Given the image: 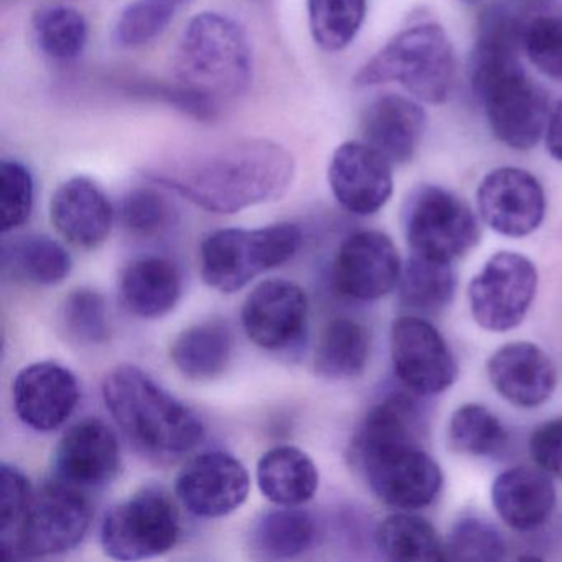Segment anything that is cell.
<instances>
[{"mask_svg":"<svg viewBox=\"0 0 562 562\" xmlns=\"http://www.w3.org/2000/svg\"><path fill=\"white\" fill-rule=\"evenodd\" d=\"M538 291V269L519 252L499 251L469 285L470 312L488 331L513 330L522 324Z\"/></svg>","mask_w":562,"mask_h":562,"instance_id":"8fae6325","label":"cell"},{"mask_svg":"<svg viewBox=\"0 0 562 562\" xmlns=\"http://www.w3.org/2000/svg\"><path fill=\"white\" fill-rule=\"evenodd\" d=\"M486 373L496 393L522 409L541 406L558 386L554 361L529 341L503 345L490 357Z\"/></svg>","mask_w":562,"mask_h":562,"instance_id":"ffe728a7","label":"cell"},{"mask_svg":"<svg viewBox=\"0 0 562 562\" xmlns=\"http://www.w3.org/2000/svg\"><path fill=\"white\" fill-rule=\"evenodd\" d=\"M177 85L218 111L241 97L252 78V52L245 29L228 15L202 12L187 25L173 55Z\"/></svg>","mask_w":562,"mask_h":562,"instance_id":"5b68a950","label":"cell"},{"mask_svg":"<svg viewBox=\"0 0 562 562\" xmlns=\"http://www.w3.org/2000/svg\"><path fill=\"white\" fill-rule=\"evenodd\" d=\"M61 325L78 344H104L110 338V322L103 295L93 289L70 292L61 305Z\"/></svg>","mask_w":562,"mask_h":562,"instance_id":"e575fe53","label":"cell"},{"mask_svg":"<svg viewBox=\"0 0 562 562\" xmlns=\"http://www.w3.org/2000/svg\"><path fill=\"white\" fill-rule=\"evenodd\" d=\"M492 503L509 528L535 531L546 525L554 512L555 488L541 469L512 467L493 480Z\"/></svg>","mask_w":562,"mask_h":562,"instance_id":"603a6c76","label":"cell"},{"mask_svg":"<svg viewBox=\"0 0 562 562\" xmlns=\"http://www.w3.org/2000/svg\"><path fill=\"white\" fill-rule=\"evenodd\" d=\"M34 490L18 467H0V536H8L21 521L31 503Z\"/></svg>","mask_w":562,"mask_h":562,"instance_id":"60d3db41","label":"cell"},{"mask_svg":"<svg viewBox=\"0 0 562 562\" xmlns=\"http://www.w3.org/2000/svg\"><path fill=\"white\" fill-rule=\"evenodd\" d=\"M57 480L77 488H100L113 482L121 470L116 434L100 419H85L61 437L55 452Z\"/></svg>","mask_w":562,"mask_h":562,"instance_id":"d6986e66","label":"cell"},{"mask_svg":"<svg viewBox=\"0 0 562 562\" xmlns=\"http://www.w3.org/2000/svg\"><path fill=\"white\" fill-rule=\"evenodd\" d=\"M308 301L297 284L284 279L262 282L246 299L243 328L262 350L288 351L307 330Z\"/></svg>","mask_w":562,"mask_h":562,"instance_id":"2e32d148","label":"cell"},{"mask_svg":"<svg viewBox=\"0 0 562 562\" xmlns=\"http://www.w3.org/2000/svg\"><path fill=\"white\" fill-rule=\"evenodd\" d=\"M453 450L472 457H495L508 442L502 420L482 404H465L453 413L449 424Z\"/></svg>","mask_w":562,"mask_h":562,"instance_id":"d6a6232c","label":"cell"},{"mask_svg":"<svg viewBox=\"0 0 562 562\" xmlns=\"http://www.w3.org/2000/svg\"><path fill=\"white\" fill-rule=\"evenodd\" d=\"M55 229L77 248H100L114 223V209L103 190L87 177H74L55 190L50 202Z\"/></svg>","mask_w":562,"mask_h":562,"instance_id":"44dd1931","label":"cell"},{"mask_svg":"<svg viewBox=\"0 0 562 562\" xmlns=\"http://www.w3.org/2000/svg\"><path fill=\"white\" fill-rule=\"evenodd\" d=\"M294 172V157L284 147L241 139L154 170L149 177L206 212L232 215L281 199Z\"/></svg>","mask_w":562,"mask_h":562,"instance_id":"3957f363","label":"cell"},{"mask_svg":"<svg viewBox=\"0 0 562 562\" xmlns=\"http://www.w3.org/2000/svg\"><path fill=\"white\" fill-rule=\"evenodd\" d=\"M522 21L505 5L480 14L470 83L485 108L493 136L515 150H529L546 133L549 98L522 70Z\"/></svg>","mask_w":562,"mask_h":562,"instance_id":"7a4b0ae2","label":"cell"},{"mask_svg":"<svg viewBox=\"0 0 562 562\" xmlns=\"http://www.w3.org/2000/svg\"><path fill=\"white\" fill-rule=\"evenodd\" d=\"M91 522V506L77 486L47 483L34 492L19 525L2 536L5 558H45L77 548Z\"/></svg>","mask_w":562,"mask_h":562,"instance_id":"ba28073f","label":"cell"},{"mask_svg":"<svg viewBox=\"0 0 562 562\" xmlns=\"http://www.w3.org/2000/svg\"><path fill=\"white\" fill-rule=\"evenodd\" d=\"M529 453L538 469L562 480V417L546 420L532 430Z\"/></svg>","mask_w":562,"mask_h":562,"instance_id":"b9f144b4","label":"cell"},{"mask_svg":"<svg viewBox=\"0 0 562 562\" xmlns=\"http://www.w3.org/2000/svg\"><path fill=\"white\" fill-rule=\"evenodd\" d=\"M522 50L546 77L562 81V15L532 14L522 31Z\"/></svg>","mask_w":562,"mask_h":562,"instance_id":"f35d334b","label":"cell"},{"mask_svg":"<svg viewBox=\"0 0 562 562\" xmlns=\"http://www.w3.org/2000/svg\"><path fill=\"white\" fill-rule=\"evenodd\" d=\"M457 278L452 262L413 255L403 265L397 292L407 311L416 315H436L452 302Z\"/></svg>","mask_w":562,"mask_h":562,"instance_id":"f1b7e54d","label":"cell"},{"mask_svg":"<svg viewBox=\"0 0 562 562\" xmlns=\"http://www.w3.org/2000/svg\"><path fill=\"white\" fill-rule=\"evenodd\" d=\"M121 299L131 314L160 318L170 314L182 297V278L172 261L146 256L131 262L121 276Z\"/></svg>","mask_w":562,"mask_h":562,"instance_id":"cb8c5ba5","label":"cell"},{"mask_svg":"<svg viewBox=\"0 0 562 562\" xmlns=\"http://www.w3.org/2000/svg\"><path fill=\"white\" fill-rule=\"evenodd\" d=\"M546 147L552 159L562 162V101L549 114L548 127H546Z\"/></svg>","mask_w":562,"mask_h":562,"instance_id":"7bdbcfd3","label":"cell"},{"mask_svg":"<svg viewBox=\"0 0 562 562\" xmlns=\"http://www.w3.org/2000/svg\"><path fill=\"white\" fill-rule=\"evenodd\" d=\"M251 488L248 470L232 453L210 450L186 463L176 480L183 508L202 518H222L246 502Z\"/></svg>","mask_w":562,"mask_h":562,"instance_id":"4fadbf2b","label":"cell"},{"mask_svg":"<svg viewBox=\"0 0 562 562\" xmlns=\"http://www.w3.org/2000/svg\"><path fill=\"white\" fill-rule=\"evenodd\" d=\"M19 419L38 432L64 426L77 409L80 386L68 368L54 361L32 363L19 371L12 384Z\"/></svg>","mask_w":562,"mask_h":562,"instance_id":"ac0fdd59","label":"cell"},{"mask_svg":"<svg viewBox=\"0 0 562 562\" xmlns=\"http://www.w3.org/2000/svg\"><path fill=\"white\" fill-rule=\"evenodd\" d=\"M103 400L121 430L147 452L180 456L205 439L202 419L134 364L106 374Z\"/></svg>","mask_w":562,"mask_h":562,"instance_id":"277c9868","label":"cell"},{"mask_svg":"<svg viewBox=\"0 0 562 562\" xmlns=\"http://www.w3.org/2000/svg\"><path fill=\"white\" fill-rule=\"evenodd\" d=\"M314 519L304 509L282 506L259 516L251 529V546L265 559H292L311 549Z\"/></svg>","mask_w":562,"mask_h":562,"instance_id":"4dcf8cb0","label":"cell"},{"mask_svg":"<svg viewBox=\"0 0 562 562\" xmlns=\"http://www.w3.org/2000/svg\"><path fill=\"white\" fill-rule=\"evenodd\" d=\"M308 27L322 50L337 54L357 37L367 15V0H307Z\"/></svg>","mask_w":562,"mask_h":562,"instance_id":"1f68e13d","label":"cell"},{"mask_svg":"<svg viewBox=\"0 0 562 562\" xmlns=\"http://www.w3.org/2000/svg\"><path fill=\"white\" fill-rule=\"evenodd\" d=\"M413 391L387 394L364 416L351 442V462L378 499L401 512L436 502L443 485L439 463L423 449L424 414Z\"/></svg>","mask_w":562,"mask_h":562,"instance_id":"6da1fadb","label":"cell"},{"mask_svg":"<svg viewBox=\"0 0 562 562\" xmlns=\"http://www.w3.org/2000/svg\"><path fill=\"white\" fill-rule=\"evenodd\" d=\"M403 225L411 252L453 262L469 255L482 239L479 220L450 190L420 186L407 196Z\"/></svg>","mask_w":562,"mask_h":562,"instance_id":"9c48e42d","label":"cell"},{"mask_svg":"<svg viewBox=\"0 0 562 562\" xmlns=\"http://www.w3.org/2000/svg\"><path fill=\"white\" fill-rule=\"evenodd\" d=\"M376 546L391 561H447L446 544L436 528L423 516L411 512L394 513L378 526Z\"/></svg>","mask_w":562,"mask_h":562,"instance_id":"f546056e","label":"cell"},{"mask_svg":"<svg viewBox=\"0 0 562 562\" xmlns=\"http://www.w3.org/2000/svg\"><path fill=\"white\" fill-rule=\"evenodd\" d=\"M370 335L353 318H335L315 347V371L327 380H353L367 368Z\"/></svg>","mask_w":562,"mask_h":562,"instance_id":"83f0119b","label":"cell"},{"mask_svg":"<svg viewBox=\"0 0 562 562\" xmlns=\"http://www.w3.org/2000/svg\"><path fill=\"white\" fill-rule=\"evenodd\" d=\"M426 133V113L416 101L384 94L368 104L361 116L363 140L383 154L391 166H403L416 156Z\"/></svg>","mask_w":562,"mask_h":562,"instance_id":"7402d4cb","label":"cell"},{"mask_svg":"<svg viewBox=\"0 0 562 562\" xmlns=\"http://www.w3.org/2000/svg\"><path fill=\"white\" fill-rule=\"evenodd\" d=\"M328 183L337 202L360 216L380 212L394 189L390 160L364 140L337 147L328 166Z\"/></svg>","mask_w":562,"mask_h":562,"instance_id":"e0dca14e","label":"cell"},{"mask_svg":"<svg viewBox=\"0 0 562 562\" xmlns=\"http://www.w3.org/2000/svg\"><path fill=\"white\" fill-rule=\"evenodd\" d=\"M2 261L12 278L41 288L60 284L71 271L70 252L45 235L12 239L4 246Z\"/></svg>","mask_w":562,"mask_h":562,"instance_id":"4316f807","label":"cell"},{"mask_svg":"<svg viewBox=\"0 0 562 562\" xmlns=\"http://www.w3.org/2000/svg\"><path fill=\"white\" fill-rule=\"evenodd\" d=\"M403 262L393 239L363 229L348 236L334 262V284L345 297L373 302L397 288Z\"/></svg>","mask_w":562,"mask_h":562,"instance_id":"9a60e30c","label":"cell"},{"mask_svg":"<svg viewBox=\"0 0 562 562\" xmlns=\"http://www.w3.org/2000/svg\"><path fill=\"white\" fill-rule=\"evenodd\" d=\"M120 218L131 235L154 238L166 233L177 220L170 200L153 187L131 190L121 202Z\"/></svg>","mask_w":562,"mask_h":562,"instance_id":"8d00e7d4","label":"cell"},{"mask_svg":"<svg viewBox=\"0 0 562 562\" xmlns=\"http://www.w3.org/2000/svg\"><path fill=\"white\" fill-rule=\"evenodd\" d=\"M173 19L167 0H137L121 12L113 41L121 48H139L156 41Z\"/></svg>","mask_w":562,"mask_h":562,"instance_id":"74e56055","label":"cell"},{"mask_svg":"<svg viewBox=\"0 0 562 562\" xmlns=\"http://www.w3.org/2000/svg\"><path fill=\"white\" fill-rule=\"evenodd\" d=\"M446 555L447 561H503L506 541L492 522L467 516L453 525L446 542Z\"/></svg>","mask_w":562,"mask_h":562,"instance_id":"d590c367","label":"cell"},{"mask_svg":"<svg viewBox=\"0 0 562 562\" xmlns=\"http://www.w3.org/2000/svg\"><path fill=\"white\" fill-rule=\"evenodd\" d=\"M38 48L52 60L70 61L83 54L88 24L81 12L67 5L42 9L34 18Z\"/></svg>","mask_w":562,"mask_h":562,"instance_id":"836d02e7","label":"cell"},{"mask_svg":"<svg viewBox=\"0 0 562 562\" xmlns=\"http://www.w3.org/2000/svg\"><path fill=\"white\" fill-rule=\"evenodd\" d=\"M180 516L167 493L144 488L114 506L101 525L104 554L116 561H140L166 554L179 541Z\"/></svg>","mask_w":562,"mask_h":562,"instance_id":"30bf717a","label":"cell"},{"mask_svg":"<svg viewBox=\"0 0 562 562\" xmlns=\"http://www.w3.org/2000/svg\"><path fill=\"white\" fill-rule=\"evenodd\" d=\"M256 476L262 495L279 506L304 505L318 488L314 460L304 450L292 446L268 450L259 459Z\"/></svg>","mask_w":562,"mask_h":562,"instance_id":"d4e9b609","label":"cell"},{"mask_svg":"<svg viewBox=\"0 0 562 562\" xmlns=\"http://www.w3.org/2000/svg\"><path fill=\"white\" fill-rule=\"evenodd\" d=\"M462 2H467V4H476L480 0H462Z\"/></svg>","mask_w":562,"mask_h":562,"instance_id":"ee69618b","label":"cell"},{"mask_svg":"<svg viewBox=\"0 0 562 562\" xmlns=\"http://www.w3.org/2000/svg\"><path fill=\"white\" fill-rule=\"evenodd\" d=\"M235 353V337L228 325L206 322L183 330L170 348L177 370L193 381L222 376Z\"/></svg>","mask_w":562,"mask_h":562,"instance_id":"484cf974","label":"cell"},{"mask_svg":"<svg viewBox=\"0 0 562 562\" xmlns=\"http://www.w3.org/2000/svg\"><path fill=\"white\" fill-rule=\"evenodd\" d=\"M0 203H2V232L21 228L29 222L34 209V179L27 167L18 160L0 164Z\"/></svg>","mask_w":562,"mask_h":562,"instance_id":"ab89813d","label":"cell"},{"mask_svg":"<svg viewBox=\"0 0 562 562\" xmlns=\"http://www.w3.org/2000/svg\"><path fill=\"white\" fill-rule=\"evenodd\" d=\"M301 245V228L292 223L256 229H218L202 243L200 272L210 288L233 294L262 272L294 258Z\"/></svg>","mask_w":562,"mask_h":562,"instance_id":"52a82bcc","label":"cell"},{"mask_svg":"<svg viewBox=\"0 0 562 562\" xmlns=\"http://www.w3.org/2000/svg\"><path fill=\"white\" fill-rule=\"evenodd\" d=\"M391 360L401 384L420 397L443 393L459 374L446 338L420 315H403L393 322Z\"/></svg>","mask_w":562,"mask_h":562,"instance_id":"7c38bea8","label":"cell"},{"mask_svg":"<svg viewBox=\"0 0 562 562\" xmlns=\"http://www.w3.org/2000/svg\"><path fill=\"white\" fill-rule=\"evenodd\" d=\"M456 78V57L446 31L419 24L391 38L355 77L360 88L403 85L414 98L429 104L446 103Z\"/></svg>","mask_w":562,"mask_h":562,"instance_id":"8992f818","label":"cell"},{"mask_svg":"<svg viewBox=\"0 0 562 562\" xmlns=\"http://www.w3.org/2000/svg\"><path fill=\"white\" fill-rule=\"evenodd\" d=\"M483 223L506 238H525L541 226L546 195L539 180L518 167H499L486 173L476 190Z\"/></svg>","mask_w":562,"mask_h":562,"instance_id":"5bb4252c","label":"cell"}]
</instances>
